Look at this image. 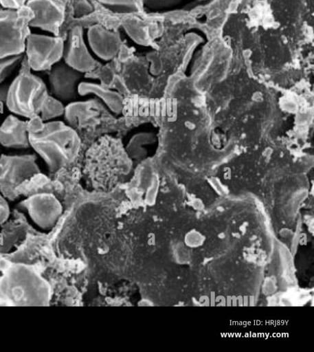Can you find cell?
Here are the masks:
<instances>
[{
  "instance_id": "obj_2",
  "label": "cell",
  "mask_w": 314,
  "mask_h": 352,
  "mask_svg": "<svg viewBox=\"0 0 314 352\" xmlns=\"http://www.w3.org/2000/svg\"><path fill=\"white\" fill-rule=\"evenodd\" d=\"M51 298L48 282L30 265H11L0 278V299L12 306H47Z\"/></svg>"
},
{
  "instance_id": "obj_15",
  "label": "cell",
  "mask_w": 314,
  "mask_h": 352,
  "mask_svg": "<svg viewBox=\"0 0 314 352\" xmlns=\"http://www.w3.org/2000/svg\"><path fill=\"white\" fill-rule=\"evenodd\" d=\"M155 141L153 134L149 133H139L134 135L126 146V152L134 159H141L146 156V150L143 145L152 144Z\"/></svg>"
},
{
  "instance_id": "obj_22",
  "label": "cell",
  "mask_w": 314,
  "mask_h": 352,
  "mask_svg": "<svg viewBox=\"0 0 314 352\" xmlns=\"http://www.w3.org/2000/svg\"><path fill=\"white\" fill-rule=\"evenodd\" d=\"M10 215V207L5 197L0 194V226L4 223Z\"/></svg>"
},
{
  "instance_id": "obj_10",
  "label": "cell",
  "mask_w": 314,
  "mask_h": 352,
  "mask_svg": "<svg viewBox=\"0 0 314 352\" xmlns=\"http://www.w3.org/2000/svg\"><path fill=\"white\" fill-rule=\"evenodd\" d=\"M26 7L32 12L30 27L40 28L57 35L65 18L63 6L55 0H28Z\"/></svg>"
},
{
  "instance_id": "obj_19",
  "label": "cell",
  "mask_w": 314,
  "mask_h": 352,
  "mask_svg": "<svg viewBox=\"0 0 314 352\" xmlns=\"http://www.w3.org/2000/svg\"><path fill=\"white\" fill-rule=\"evenodd\" d=\"M63 104L60 100L55 98L54 96L50 97L49 96L42 111V119L47 120L58 116H60L64 113Z\"/></svg>"
},
{
  "instance_id": "obj_14",
  "label": "cell",
  "mask_w": 314,
  "mask_h": 352,
  "mask_svg": "<svg viewBox=\"0 0 314 352\" xmlns=\"http://www.w3.org/2000/svg\"><path fill=\"white\" fill-rule=\"evenodd\" d=\"M78 94L81 96L95 94L100 98L113 112H122L124 99L117 91L104 88L98 84L80 82L78 86Z\"/></svg>"
},
{
  "instance_id": "obj_21",
  "label": "cell",
  "mask_w": 314,
  "mask_h": 352,
  "mask_svg": "<svg viewBox=\"0 0 314 352\" xmlns=\"http://www.w3.org/2000/svg\"><path fill=\"white\" fill-rule=\"evenodd\" d=\"M182 0H144V4L151 10H161L179 3Z\"/></svg>"
},
{
  "instance_id": "obj_11",
  "label": "cell",
  "mask_w": 314,
  "mask_h": 352,
  "mask_svg": "<svg viewBox=\"0 0 314 352\" xmlns=\"http://www.w3.org/2000/svg\"><path fill=\"white\" fill-rule=\"evenodd\" d=\"M87 41L93 52L104 60L115 57L122 45L118 32L109 30L99 24L93 25L89 28Z\"/></svg>"
},
{
  "instance_id": "obj_4",
  "label": "cell",
  "mask_w": 314,
  "mask_h": 352,
  "mask_svg": "<svg viewBox=\"0 0 314 352\" xmlns=\"http://www.w3.org/2000/svg\"><path fill=\"white\" fill-rule=\"evenodd\" d=\"M28 15L30 12L14 8L0 10V58L25 52V40L31 33L28 23L32 17Z\"/></svg>"
},
{
  "instance_id": "obj_13",
  "label": "cell",
  "mask_w": 314,
  "mask_h": 352,
  "mask_svg": "<svg viewBox=\"0 0 314 352\" xmlns=\"http://www.w3.org/2000/svg\"><path fill=\"white\" fill-rule=\"evenodd\" d=\"M95 100L71 102L64 109L65 118L69 126L88 124L91 118L97 116L98 104Z\"/></svg>"
},
{
  "instance_id": "obj_17",
  "label": "cell",
  "mask_w": 314,
  "mask_h": 352,
  "mask_svg": "<svg viewBox=\"0 0 314 352\" xmlns=\"http://www.w3.org/2000/svg\"><path fill=\"white\" fill-rule=\"evenodd\" d=\"M129 37L139 45L149 44V28L140 21L128 19L122 22Z\"/></svg>"
},
{
  "instance_id": "obj_1",
  "label": "cell",
  "mask_w": 314,
  "mask_h": 352,
  "mask_svg": "<svg viewBox=\"0 0 314 352\" xmlns=\"http://www.w3.org/2000/svg\"><path fill=\"white\" fill-rule=\"evenodd\" d=\"M30 147L44 160L51 173L71 163L80 147L76 131L61 121L44 123L38 131H29Z\"/></svg>"
},
{
  "instance_id": "obj_18",
  "label": "cell",
  "mask_w": 314,
  "mask_h": 352,
  "mask_svg": "<svg viewBox=\"0 0 314 352\" xmlns=\"http://www.w3.org/2000/svg\"><path fill=\"white\" fill-rule=\"evenodd\" d=\"M23 58V54L0 58V85L13 72Z\"/></svg>"
},
{
  "instance_id": "obj_5",
  "label": "cell",
  "mask_w": 314,
  "mask_h": 352,
  "mask_svg": "<svg viewBox=\"0 0 314 352\" xmlns=\"http://www.w3.org/2000/svg\"><path fill=\"white\" fill-rule=\"evenodd\" d=\"M63 46L59 36L30 33L24 52L28 67L36 72L49 69L63 58Z\"/></svg>"
},
{
  "instance_id": "obj_23",
  "label": "cell",
  "mask_w": 314,
  "mask_h": 352,
  "mask_svg": "<svg viewBox=\"0 0 314 352\" xmlns=\"http://www.w3.org/2000/svg\"><path fill=\"white\" fill-rule=\"evenodd\" d=\"M8 85L7 83L0 85V104L5 103Z\"/></svg>"
},
{
  "instance_id": "obj_16",
  "label": "cell",
  "mask_w": 314,
  "mask_h": 352,
  "mask_svg": "<svg viewBox=\"0 0 314 352\" xmlns=\"http://www.w3.org/2000/svg\"><path fill=\"white\" fill-rule=\"evenodd\" d=\"M109 10L120 14L138 13L143 10L144 0H98Z\"/></svg>"
},
{
  "instance_id": "obj_8",
  "label": "cell",
  "mask_w": 314,
  "mask_h": 352,
  "mask_svg": "<svg viewBox=\"0 0 314 352\" xmlns=\"http://www.w3.org/2000/svg\"><path fill=\"white\" fill-rule=\"evenodd\" d=\"M83 73L72 68L63 60L55 63L48 76L50 91L53 96L60 102H73L78 95V86Z\"/></svg>"
},
{
  "instance_id": "obj_7",
  "label": "cell",
  "mask_w": 314,
  "mask_h": 352,
  "mask_svg": "<svg viewBox=\"0 0 314 352\" xmlns=\"http://www.w3.org/2000/svg\"><path fill=\"white\" fill-rule=\"evenodd\" d=\"M32 221L43 230L52 228L62 214L63 207L52 194L42 192L32 195L20 203Z\"/></svg>"
},
{
  "instance_id": "obj_9",
  "label": "cell",
  "mask_w": 314,
  "mask_h": 352,
  "mask_svg": "<svg viewBox=\"0 0 314 352\" xmlns=\"http://www.w3.org/2000/svg\"><path fill=\"white\" fill-rule=\"evenodd\" d=\"M63 58L65 63L82 73L89 72L96 67L98 63L85 43L82 27L75 26L68 32L64 42Z\"/></svg>"
},
{
  "instance_id": "obj_20",
  "label": "cell",
  "mask_w": 314,
  "mask_h": 352,
  "mask_svg": "<svg viewBox=\"0 0 314 352\" xmlns=\"http://www.w3.org/2000/svg\"><path fill=\"white\" fill-rule=\"evenodd\" d=\"M74 16L76 18L87 16L93 12V7L88 0H73Z\"/></svg>"
},
{
  "instance_id": "obj_3",
  "label": "cell",
  "mask_w": 314,
  "mask_h": 352,
  "mask_svg": "<svg viewBox=\"0 0 314 352\" xmlns=\"http://www.w3.org/2000/svg\"><path fill=\"white\" fill-rule=\"evenodd\" d=\"M48 97L42 78L31 72H22L8 85L5 104L13 114L32 118L41 112Z\"/></svg>"
},
{
  "instance_id": "obj_6",
  "label": "cell",
  "mask_w": 314,
  "mask_h": 352,
  "mask_svg": "<svg viewBox=\"0 0 314 352\" xmlns=\"http://www.w3.org/2000/svg\"><path fill=\"white\" fill-rule=\"evenodd\" d=\"M36 155L32 153L0 156V188L3 192L15 189L25 180L40 173Z\"/></svg>"
},
{
  "instance_id": "obj_12",
  "label": "cell",
  "mask_w": 314,
  "mask_h": 352,
  "mask_svg": "<svg viewBox=\"0 0 314 352\" xmlns=\"http://www.w3.org/2000/svg\"><path fill=\"white\" fill-rule=\"evenodd\" d=\"M0 144L10 148H30L27 122L14 114L8 115L0 125Z\"/></svg>"
}]
</instances>
